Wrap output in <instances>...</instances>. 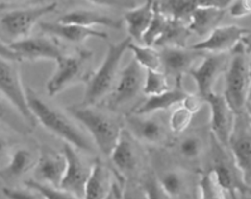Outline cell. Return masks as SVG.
Wrapping results in <instances>:
<instances>
[{
  "mask_svg": "<svg viewBox=\"0 0 251 199\" xmlns=\"http://www.w3.org/2000/svg\"><path fill=\"white\" fill-rule=\"evenodd\" d=\"M25 92H27L28 106L37 121L41 122L47 130L74 145L75 148L87 153L94 152V146L89 137L83 134V131L72 120L68 119L58 109H54L43 101L32 88H27Z\"/></svg>",
  "mask_w": 251,
  "mask_h": 199,
  "instance_id": "6da1fadb",
  "label": "cell"
},
{
  "mask_svg": "<svg viewBox=\"0 0 251 199\" xmlns=\"http://www.w3.org/2000/svg\"><path fill=\"white\" fill-rule=\"evenodd\" d=\"M68 112L85 126L99 150L103 155L110 156L123 131L121 122L115 116L86 105L70 107Z\"/></svg>",
  "mask_w": 251,
  "mask_h": 199,
  "instance_id": "7a4b0ae2",
  "label": "cell"
},
{
  "mask_svg": "<svg viewBox=\"0 0 251 199\" xmlns=\"http://www.w3.org/2000/svg\"><path fill=\"white\" fill-rule=\"evenodd\" d=\"M231 58L226 68L224 97L235 115L245 112L250 92V54L240 41L231 49Z\"/></svg>",
  "mask_w": 251,
  "mask_h": 199,
  "instance_id": "3957f363",
  "label": "cell"
},
{
  "mask_svg": "<svg viewBox=\"0 0 251 199\" xmlns=\"http://www.w3.org/2000/svg\"><path fill=\"white\" fill-rule=\"evenodd\" d=\"M131 41L133 38L129 36L124 41L115 44L110 43L109 51L103 58L102 63L87 84L85 96H83V105L94 106L111 91L115 84L116 76H118L121 57L129 49Z\"/></svg>",
  "mask_w": 251,
  "mask_h": 199,
  "instance_id": "277c9868",
  "label": "cell"
},
{
  "mask_svg": "<svg viewBox=\"0 0 251 199\" xmlns=\"http://www.w3.org/2000/svg\"><path fill=\"white\" fill-rule=\"evenodd\" d=\"M57 3L41 4L24 9H14L0 17V36L10 43L29 37L30 30L41 18L56 10Z\"/></svg>",
  "mask_w": 251,
  "mask_h": 199,
  "instance_id": "5b68a950",
  "label": "cell"
},
{
  "mask_svg": "<svg viewBox=\"0 0 251 199\" xmlns=\"http://www.w3.org/2000/svg\"><path fill=\"white\" fill-rule=\"evenodd\" d=\"M228 149L237 169L241 173L244 184L251 190V126L246 111L235 117Z\"/></svg>",
  "mask_w": 251,
  "mask_h": 199,
  "instance_id": "8992f818",
  "label": "cell"
},
{
  "mask_svg": "<svg viewBox=\"0 0 251 199\" xmlns=\"http://www.w3.org/2000/svg\"><path fill=\"white\" fill-rule=\"evenodd\" d=\"M14 63L0 57V93L18 109L30 125H34L37 119L28 106L27 92L22 85L18 68Z\"/></svg>",
  "mask_w": 251,
  "mask_h": 199,
  "instance_id": "52a82bcc",
  "label": "cell"
},
{
  "mask_svg": "<svg viewBox=\"0 0 251 199\" xmlns=\"http://www.w3.org/2000/svg\"><path fill=\"white\" fill-rule=\"evenodd\" d=\"M63 153L67 160V167L59 188L72 194L75 198H85L86 183L91 173L92 165L86 163L83 157L76 152V148L70 143L63 145Z\"/></svg>",
  "mask_w": 251,
  "mask_h": 199,
  "instance_id": "ba28073f",
  "label": "cell"
},
{
  "mask_svg": "<svg viewBox=\"0 0 251 199\" xmlns=\"http://www.w3.org/2000/svg\"><path fill=\"white\" fill-rule=\"evenodd\" d=\"M228 57L225 53L204 54L201 65L189 71L198 87V92L206 100L213 93V85L219 80L220 74L227 68Z\"/></svg>",
  "mask_w": 251,
  "mask_h": 199,
  "instance_id": "9c48e42d",
  "label": "cell"
},
{
  "mask_svg": "<svg viewBox=\"0 0 251 199\" xmlns=\"http://www.w3.org/2000/svg\"><path fill=\"white\" fill-rule=\"evenodd\" d=\"M211 109V130L216 141H219L222 148L228 149L231 133L235 125V112L227 104L226 98L221 95L211 93L206 98Z\"/></svg>",
  "mask_w": 251,
  "mask_h": 199,
  "instance_id": "30bf717a",
  "label": "cell"
},
{
  "mask_svg": "<svg viewBox=\"0 0 251 199\" xmlns=\"http://www.w3.org/2000/svg\"><path fill=\"white\" fill-rule=\"evenodd\" d=\"M143 67L138 61L133 60L120 73L118 86L114 89L112 97L110 100V107L118 109L126 102L131 101L138 96L144 87L145 76Z\"/></svg>",
  "mask_w": 251,
  "mask_h": 199,
  "instance_id": "8fae6325",
  "label": "cell"
},
{
  "mask_svg": "<svg viewBox=\"0 0 251 199\" xmlns=\"http://www.w3.org/2000/svg\"><path fill=\"white\" fill-rule=\"evenodd\" d=\"M91 57V52H80L77 56H62L57 60V69L47 84V92L50 97L72 84L81 73L82 66Z\"/></svg>",
  "mask_w": 251,
  "mask_h": 199,
  "instance_id": "7c38bea8",
  "label": "cell"
},
{
  "mask_svg": "<svg viewBox=\"0 0 251 199\" xmlns=\"http://www.w3.org/2000/svg\"><path fill=\"white\" fill-rule=\"evenodd\" d=\"M250 32L246 28L237 25L217 27L208 34L204 41L193 44L192 49L204 52V53H225L230 52L244 37Z\"/></svg>",
  "mask_w": 251,
  "mask_h": 199,
  "instance_id": "4fadbf2b",
  "label": "cell"
},
{
  "mask_svg": "<svg viewBox=\"0 0 251 199\" xmlns=\"http://www.w3.org/2000/svg\"><path fill=\"white\" fill-rule=\"evenodd\" d=\"M15 53L18 54L19 60L37 61V60H54L57 61L62 56V51L58 45L45 37H34V38L19 39L9 43Z\"/></svg>",
  "mask_w": 251,
  "mask_h": 199,
  "instance_id": "5bb4252c",
  "label": "cell"
},
{
  "mask_svg": "<svg viewBox=\"0 0 251 199\" xmlns=\"http://www.w3.org/2000/svg\"><path fill=\"white\" fill-rule=\"evenodd\" d=\"M160 54V62L163 68L168 74L179 80L180 76L193 68V65L198 60H202L206 53L197 49H186L184 47H163Z\"/></svg>",
  "mask_w": 251,
  "mask_h": 199,
  "instance_id": "9a60e30c",
  "label": "cell"
},
{
  "mask_svg": "<svg viewBox=\"0 0 251 199\" xmlns=\"http://www.w3.org/2000/svg\"><path fill=\"white\" fill-rule=\"evenodd\" d=\"M66 167H67V160L65 153L54 152L53 149L43 146L37 160V180L45 181L53 187L59 188L65 176Z\"/></svg>",
  "mask_w": 251,
  "mask_h": 199,
  "instance_id": "2e32d148",
  "label": "cell"
},
{
  "mask_svg": "<svg viewBox=\"0 0 251 199\" xmlns=\"http://www.w3.org/2000/svg\"><path fill=\"white\" fill-rule=\"evenodd\" d=\"M126 124L131 134L136 139L145 141V143L157 144L163 141L166 137V129H164L162 120L157 116H151V113L129 115L126 117Z\"/></svg>",
  "mask_w": 251,
  "mask_h": 199,
  "instance_id": "e0dca14e",
  "label": "cell"
},
{
  "mask_svg": "<svg viewBox=\"0 0 251 199\" xmlns=\"http://www.w3.org/2000/svg\"><path fill=\"white\" fill-rule=\"evenodd\" d=\"M41 28L42 30H45L50 36L61 38L70 43H82L90 37L107 39V34L105 32L95 30L92 28L83 27V25H78V24L61 23V22H56V23L41 22Z\"/></svg>",
  "mask_w": 251,
  "mask_h": 199,
  "instance_id": "ac0fdd59",
  "label": "cell"
},
{
  "mask_svg": "<svg viewBox=\"0 0 251 199\" xmlns=\"http://www.w3.org/2000/svg\"><path fill=\"white\" fill-rule=\"evenodd\" d=\"M110 159L116 170L123 176L130 174L136 169L138 160H139L138 149H136L130 134L124 129L121 131V135L115 148L110 154Z\"/></svg>",
  "mask_w": 251,
  "mask_h": 199,
  "instance_id": "d6986e66",
  "label": "cell"
},
{
  "mask_svg": "<svg viewBox=\"0 0 251 199\" xmlns=\"http://www.w3.org/2000/svg\"><path fill=\"white\" fill-rule=\"evenodd\" d=\"M153 8L154 0H145L142 5L125 13L124 21L127 24V30L136 43H142L143 34L149 27L153 17Z\"/></svg>",
  "mask_w": 251,
  "mask_h": 199,
  "instance_id": "ffe728a7",
  "label": "cell"
},
{
  "mask_svg": "<svg viewBox=\"0 0 251 199\" xmlns=\"http://www.w3.org/2000/svg\"><path fill=\"white\" fill-rule=\"evenodd\" d=\"M225 15V9L219 8H197L191 15L188 28L191 33L198 37H206L215 28L219 27L220 22Z\"/></svg>",
  "mask_w": 251,
  "mask_h": 199,
  "instance_id": "44dd1931",
  "label": "cell"
},
{
  "mask_svg": "<svg viewBox=\"0 0 251 199\" xmlns=\"http://www.w3.org/2000/svg\"><path fill=\"white\" fill-rule=\"evenodd\" d=\"M61 23H72L83 25V27H92V25H103V27L114 28L119 29L121 28V22L116 19L107 17V15L100 14L98 12H92V10L86 9H77L62 15L58 19Z\"/></svg>",
  "mask_w": 251,
  "mask_h": 199,
  "instance_id": "7402d4cb",
  "label": "cell"
},
{
  "mask_svg": "<svg viewBox=\"0 0 251 199\" xmlns=\"http://www.w3.org/2000/svg\"><path fill=\"white\" fill-rule=\"evenodd\" d=\"M110 183V172L100 160L92 165L91 173L87 179L85 188L86 199H103L106 198L109 192Z\"/></svg>",
  "mask_w": 251,
  "mask_h": 199,
  "instance_id": "603a6c76",
  "label": "cell"
},
{
  "mask_svg": "<svg viewBox=\"0 0 251 199\" xmlns=\"http://www.w3.org/2000/svg\"><path fill=\"white\" fill-rule=\"evenodd\" d=\"M191 36L188 23L169 17L167 25L155 42V47H184Z\"/></svg>",
  "mask_w": 251,
  "mask_h": 199,
  "instance_id": "cb8c5ba5",
  "label": "cell"
},
{
  "mask_svg": "<svg viewBox=\"0 0 251 199\" xmlns=\"http://www.w3.org/2000/svg\"><path fill=\"white\" fill-rule=\"evenodd\" d=\"M186 95L187 93L180 88L168 89V91H164L162 93L151 95L142 106L136 109L134 113L147 115V113H153L155 111L168 110L169 107L175 106L177 104H182Z\"/></svg>",
  "mask_w": 251,
  "mask_h": 199,
  "instance_id": "d4e9b609",
  "label": "cell"
},
{
  "mask_svg": "<svg viewBox=\"0 0 251 199\" xmlns=\"http://www.w3.org/2000/svg\"><path fill=\"white\" fill-rule=\"evenodd\" d=\"M34 164H36V159L32 152H29L28 149L19 148L13 153L9 164L4 169H0V177L4 180H14L32 169Z\"/></svg>",
  "mask_w": 251,
  "mask_h": 199,
  "instance_id": "484cf974",
  "label": "cell"
},
{
  "mask_svg": "<svg viewBox=\"0 0 251 199\" xmlns=\"http://www.w3.org/2000/svg\"><path fill=\"white\" fill-rule=\"evenodd\" d=\"M216 173V177H217V180H219L220 185H221L222 190H224L226 198H236L239 193H244V192H251L246 185L237 184L236 178H235V174L231 170L230 165L227 164V161L225 159H217L216 160V167L213 168Z\"/></svg>",
  "mask_w": 251,
  "mask_h": 199,
  "instance_id": "4316f807",
  "label": "cell"
},
{
  "mask_svg": "<svg viewBox=\"0 0 251 199\" xmlns=\"http://www.w3.org/2000/svg\"><path fill=\"white\" fill-rule=\"evenodd\" d=\"M0 124L6 125L19 134H27L29 131L28 126L29 122L19 112L18 109L3 95L0 96Z\"/></svg>",
  "mask_w": 251,
  "mask_h": 199,
  "instance_id": "83f0119b",
  "label": "cell"
},
{
  "mask_svg": "<svg viewBox=\"0 0 251 199\" xmlns=\"http://www.w3.org/2000/svg\"><path fill=\"white\" fill-rule=\"evenodd\" d=\"M168 18V15L163 12L160 4L158 1H154L153 17H151L149 27L147 28V30L143 34L142 43H144L148 47H153L155 42H157V39L159 38L160 34L163 33V30H164V28H166Z\"/></svg>",
  "mask_w": 251,
  "mask_h": 199,
  "instance_id": "f1b7e54d",
  "label": "cell"
},
{
  "mask_svg": "<svg viewBox=\"0 0 251 199\" xmlns=\"http://www.w3.org/2000/svg\"><path fill=\"white\" fill-rule=\"evenodd\" d=\"M160 6L168 17L186 23L189 22L192 13L198 8L196 0H166Z\"/></svg>",
  "mask_w": 251,
  "mask_h": 199,
  "instance_id": "f546056e",
  "label": "cell"
},
{
  "mask_svg": "<svg viewBox=\"0 0 251 199\" xmlns=\"http://www.w3.org/2000/svg\"><path fill=\"white\" fill-rule=\"evenodd\" d=\"M129 51H131L135 56V60L138 61L143 68L145 69H159L162 67V62H160V54L159 52L153 49V47H148V45L134 44L133 42L129 44Z\"/></svg>",
  "mask_w": 251,
  "mask_h": 199,
  "instance_id": "4dcf8cb0",
  "label": "cell"
},
{
  "mask_svg": "<svg viewBox=\"0 0 251 199\" xmlns=\"http://www.w3.org/2000/svg\"><path fill=\"white\" fill-rule=\"evenodd\" d=\"M164 193L167 194L168 198H180L184 197L186 192V180L184 177L177 170H172V172L166 173L159 180Z\"/></svg>",
  "mask_w": 251,
  "mask_h": 199,
  "instance_id": "1f68e13d",
  "label": "cell"
},
{
  "mask_svg": "<svg viewBox=\"0 0 251 199\" xmlns=\"http://www.w3.org/2000/svg\"><path fill=\"white\" fill-rule=\"evenodd\" d=\"M168 89L169 85L167 73L160 72L159 69H147L144 87H143L145 95H157V93H162Z\"/></svg>",
  "mask_w": 251,
  "mask_h": 199,
  "instance_id": "d6a6232c",
  "label": "cell"
},
{
  "mask_svg": "<svg viewBox=\"0 0 251 199\" xmlns=\"http://www.w3.org/2000/svg\"><path fill=\"white\" fill-rule=\"evenodd\" d=\"M24 185L29 189L34 190L36 193L41 196V198H47V199H74L75 197L70 194L66 190H62L61 188L53 187V185L45 183L41 180H29L24 181Z\"/></svg>",
  "mask_w": 251,
  "mask_h": 199,
  "instance_id": "836d02e7",
  "label": "cell"
},
{
  "mask_svg": "<svg viewBox=\"0 0 251 199\" xmlns=\"http://www.w3.org/2000/svg\"><path fill=\"white\" fill-rule=\"evenodd\" d=\"M200 188H201V197L203 199L226 198L213 169L202 177L200 181Z\"/></svg>",
  "mask_w": 251,
  "mask_h": 199,
  "instance_id": "e575fe53",
  "label": "cell"
},
{
  "mask_svg": "<svg viewBox=\"0 0 251 199\" xmlns=\"http://www.w3.org/2000/svg\"><path fill=\"white\" fill-rule=\"evenodd\" d=\"M193 113L189 110H187L184 106L178 107L177 110L172 112L171 119H169V126L171 130L176 134H180L183 133L187 128L189 126L191 121H192Z\"/></svg>",
  "mask_w": 251,
  "mask_h": 199,
  "instance_id": "d590c367",
  "label": "cell"
},
{
  "mask_svg": "<svg viewBox=\"0 0 251 199\" xmlns=\"http://www.w3.org/2000/svg\"><path fill=\"white\" fill-rule=\"evenodd\" d=\"M202 141L197 136H187L184 137L179 144L180 155L187 159V160H193L197 159L202 153Z\"/></svg>",
  "mask_w": 251,
  "mask_h": 199,
  "instance_id": "8d00e7d4",
  "label": "cell"
},
{
  "mask_svg": "<svg viewBox=\"0 0 251 199\" xmlns=\"http://www.w3.org/2000/svg\"><path fill=\"white\" fill-rule=\"evenodd\" d=\"M144 185V192L147 194L148 198L155 199V198H168L167 194L164 193L162 185H160L159 181L155 178L151 177V178H147L145 181L143 183Z\"/></svg>",
  "mask_w": 251,
  "mask_h": 199,
  "instance_id": "74e56055",
  "label": "cell"
},
{
  "mask_svg": "<svg viewBox=\"0 0 251 199\" xmlns=\"http://www.w3.org/2000/svg\"><path fill=\"white\" fill-rule=\"evenodd\" d=\"M4 196L8 197L10 199H38L41 198L38 193H36L34 190L29 189H18V188H3Z\"/></svg>",
  "mask_w": 251,
  "mask_h": 199,
  "instance_id": "f35d334b",
  "label": "cell"
},
{
  "mask_svg": "<svg viewBox=\"0 0 251 199\" xmlns=\"http://www.w3.org/2000/svg\"><path fill=\"white\" fill-rule=\"evenodd\" d=\"M230 14L235 18H241L251 14V0H233L230 5Z\"/></svg>",
  "mask_w": 251,
  "mask_h": 199,
  "instance_id": "ab89813d",
  "label": "cell"
},
{
  "mask_svg": "<svg viewBox=\"0 0 251 199\" xmlns=\"http://www.w3.org/2000/svg\"><path fill=\"white\" fill-rule=\"evenodd\" d=\"M204 100L200 93L198 95H195V93H187L184 96L183 101H182V106H184L187 110H189L192 113L198 112V111L201 110L202 105L204 104Z\"/></svg>",
  "mask_w": 251,
  "mask_h": 199,
  "instance_id": "60d3db41",
  "label": "cell"
},
{
  "mask_svg": "<svg viewBox=\"0 0 251 199\" xmlns=\"http://www.w3.org/2000/svg\"><path fill=\"white\" fill-rule=\"evenodd\" d=\"M233 0H196L198 8H219L226 9Z\"/></svg>",
  "mask_w": 251,
  "mask_h": 199,
  "instance_id": "b9f144b4",
  "label": "cell"
},
{
  "mask_svg": "<svg viewBox=\"0 0 251 199\" xmlns=\"http://www.w3.org/2000/svg\"><path fill=\"white\" fill-rule=\"evenodd\" d=\"M123 193H124V192H123V188H121V185L119 184L118 181L111 180L106 198H109V199L124 198V194H123Z\"/></svg>",
  "mask_w": 251,
  "mask_h": 199,
  "instance_id": "7bdbcfd3",
  "label": "cell"
},
{
  "mask_svg": "<svg viewBox=\"0 0 251 199\" xmlns=\"http://www.w3.org/2000/svg\"><path fill=\"white\" fill-rule=\"evenodd\" d=\"M90 3L100 6H116L119 5L118 0H89Z\"/></svg>",
  "mask_w": 251,
  "mask_h": 199,
  "instance_id": "ee69618b",
  "label": "cell"
},
{
  "mask_svg": "<svg viewBox=\"0 0 251 199\" xmlns=\"http://www.w3.org/2000/svg\"><path fill=\"white\" fill-rule=\"evenodd\" d=\"M241 42H242V44H244V47H245L246 53L251 54V30L248 33V34H246L245 37H244V38L241 39Z\"/></svg>",
  "mask_w": 251,
  "mask_h": 199,
  "instance_id": "f6af8a7d",
  "label": "cell"
},
{
  "mask_svg": "<svg viewBox=\"0 0 251 199\" xmlns=\"http://www.w3.org/2000/svg\"><path fill=\"white\" fill-rule=\"evenodd\" d=\"M5 150H6V141L0 137V156H1V155H4Z\"/></svg>",
  "mask_w": 251,
  "mask_h": 199,
  "instance_id": "bcb514c9",
  "label": "cell"
},
{
  "mask_svg": "<svg viewBox=\"0 0 251 199\" xmlns=\"http://www.w3.org/2000/svg\"><path fill=\"white\" fill-rule=\"evenodd\" d=\"M245 111H246V113H248V119H249V122H250V126H251V101H248Z\"/></svg>",
  "mask_w": 251,
  "mask_h": 199,
  "instance_id": "7dc6e473",
  "label": "cell"
},
{
  "mask_svg": "<svg viewBox=\"0 0 251 199\" xmlns=\"http://www.w3.org/2000/svg\"><path fill=\"white\" fill-rule=\"evenodd\" d=\"M251 56V54H250ZM248 101H251V57H250V92H249V100Z\"/></svg>",
  "mask_w": 251,
  "mask_h": 199,
  "instance_id": "c3c4849f",
  "label": "cell"
}]
</instances>
